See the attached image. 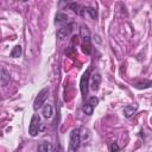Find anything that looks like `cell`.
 Returning <instances> with one entry per match:
<instances>
[{
    "mask_svg": "<svg viewBox=\"0 0 152 152\" xmlns=\"http://www.w3.org/2000/svg\"><path fill=\"white\" fill-rule=\"evenodd\" d=\"M80 34L82 38V51L86 55H90L93 52V44H91V36L89 32V28L86 25H82L80 28Z\"/></svg>",
    "mask_w": 152,
    "mask_h": 152,
    "instance_id": "1",
    "label": "cell"
},
{
    "mask_svg": "<svg viewBox=\"0 0 152 152\" xmlns=\"http://www.w3.org/2000/svg\"><path fill=\"white\" fill-rule=\"evenodd\" d=\"M80 146H81V128L77 127V128H74L70 133L68 152H77Z\"/></svg>",
    "mask_w": 152,
    "mask_h": 152,
    "instance_id": "2",
    "label": "cell"
},
{
    "mask_svg": "<svg viewBox=\"0 0 152 152\" xmlns=\"http://www.w3.org/2000/svg\"><path fill=\"white\" fill-rule=\"evenodd\" d=\"M90 74H91V68H88L84 74L81 77L80 81V89H81V94H82V100H86V96L88 95V90H89V81H90Z\"/></svg>",
    "mask_w": 152,
    "mask_h": 152,
    "instance_id": "3",
    "label": "cell"
},
{
    "mask_svg": "<svg viewBox=\"0 0 152 152\" xmlns=\"http://www.w3.org/2000/svg\"><path fill=\"white\" fill-rule=\"evenodd\" d=\"M42 120H40V116L38 114H34L32 118H31V121H30V126H28V133L31 137H36L39 131L42 129Z\"/></svg>",
    "mask_w": 152,
    "mask_h": 152,
    "instance_id": "4",
    "label": "cell"
},
{
    "mask_svg": "<svg viewBox=\"0 0 152 152\" xmlns=\"http://www.w3.org/2000/svg\"><path fill=\"white\" fill-rule=\"evenodd\" d=\"M49 96V88H43L38 95L36 96L34 99V102H33V109L34 110H38L39 108H43V106L45 104V101Z\"/></svg>",
    "mask_w": 152,
    "mask_h": 152,
    "instance_id": "5",
    "label": "cell"
},
{
    "mask_svg": "<svg viewBox=\"0 0 152 152\" xmlns=\"http://www.w3.org/2000/svg\"><path fill=\"white\" fill-rule=\"evenodd\" d=\"M97 103H99V99H97L96 96L89 97V99L83 103V106H82V112H83L84 114H87V115H91L93 112H94V109H95V107L97 106Z\"/></svg>",
    "mask_w": 152,
    "mask_h": 152,
    "instance_id": "6",
    "label": "cell"
},
{
    "mask_svg": "<svg viewBox=\"0 0 152 152\" xmlns=\"http://www.w3.org/2000/svg\"><path fill=\"white\" fill-rule=\"evenodd\" d=\"M74 27H75V23H68L66 25H63L62 27H59L57 30V38L59 40L65 39L66 37H69L72 33Z\"/></svg>",
    "mask_w": 152,
    "mask_h": 152,
    "instance_id": "7",
    "label": "cell"
},
{
    "mask_svg": "<svg viewBox=\"0 0 152 152\" xmlns=\"http://www.w3.org/2000/svg\"><path fill=\"white\" fill-rule=\"evenodd\" d=\"M65 7H68L69 10H71L72 12H75L77 15L83 17L86 13V6H82L77 2H65Z\"/></svg>",
    "mask_w": 152,
    "mask_h": 152,
    "instance_id": "8",
    "label": "cell"
},
{
    "mask_svg": "<svg viewBox=\"0 0 152 152\" xmlns=\"http://www.w3.org/2000/svg\"><path fill=\"white\" fill-rule=\"evenodd\" d=\"M100 84H101V75L99 72H95L90 76V88L94 91H97L100 89Z\"/></svg>",
    "mask_w": 152,
    "mask_h": 152,
    "instance_id": "9",
    "label": "cell"
},
{
    "mask_svg": "<svg viewBox=\"0 0 152 152\" xmlns=\"http://www.w3.org/2000/svg\"><path fill=\"white\" fill-rule=\"evenodd\" d=\"M137 110H138L137 106L127 104V106H125L124 109H122V112H124V116L127 118V119H131V118H133V116L137 114Z\"/></svg>",
    "mask_w": 152,
    "mask_h": 152,
    "instance_id": "10",
    "label": "cell"
},
{
    "mask_svg": "<svg viewBox=\"0 0 152 152\" xmlns=\"http://www.w3.org/2000/svg\"><path fill=\"white\" fill-rule=\"evenodd\" d=\"M68 20H69V15L66 13H64V12H57L55 14V24L56 25L64 24V23L68 24Z\"/></svg>",
    "mask_w": 152,
    "mask_h": 152,
    "instance_id": "11",
    "label": "cell"
},
{
    "mask_svg": "<svg viewBox=\"0 0 152 152\" xmlns=\"http://www.w3.org/2000/svg\"><path fill=\"white\" fill-rule=\"evenodd\" d=\"M42 115L45 119H51L53 115V107L50 103H45L42 108Z\"/></svg>",
    "mask_w": 152,
    "mask_h": 152,
    "instance_id": "12",
    "label": "cell"
},
{
    "mask_svg": "<svg viewBox=\"0 0 152 152\" xmlns=\"http://www.w3.org/2000/svg\"><path fill=\"white\" fill-rule=\"evenodd\" d=\"M10 72L5 69V68H1V75H0V82H1V86L2 87H6L8 83H10Z\"/></svg>",
    "mask_w": 152,
    "mask_h": 152,
    "instance_id": "13",
    "label": "cell"
},
{
    "mask_svg": "<svg viewBox=\"0 0 152 152\" xmlns=\"http://www.w3.org/2000/svg\"><path fill=\"white\" fill-rule=\"evenodd\" d=\"M51 150L52 145L49 141H42L37 147V152H51Z\"/></svg>",
    "mask_w": 152,
    "mask_h": 152,
    "instance_id": "14",
    "label": "cell"
},
{
    "mask_svg": "<svg viewBox=\"0 0 152 152\" xmlns=\"http://www.w3.org/2000/svg\"><path fill=\"white\" fill-rule=\"evenodd\" d=\"M21 53H23V48H21V45H15V46L11 50L10 56H11L12 58H19V57L21 56Z\"/></svg>",
    "mask_w": 152,
    "mask_h": 152,
    "instance_id": "15",
    "label": "cell"
},
{
    "mask_svg": "<svg viewBox=\"0 0 152 152\" xmlns=\"http://www.w3.org/2000/svg\"><path fill=\"white\" fill-rule=\"evenodd\" d=\"M150 87H152V80H145V81H141L134 84V88L137 89H147Z\"/></svg>",
    "mask_w": 152,
    "mask_h": 152,
    "instance_id": "16",
    "label": "cell"
},
{
    "mask_svg": "<svg viewBox=\"0 0 152 152\" xmlns=\"http://www.w3.org/2000/svg\"><path fill=\"white\" fill-rule=\"evenodd\" d=\"M86 12L90 15V18H91L93 20H96V19H97V11H96V8H94V7H91V6H87V7H86Z\"/></svg>",
    "mask_w": 152,
    "mask_h": 152,
    "instance_id": "17",
    "label": "cell"
},
{
    "mask_svg": "<svg viewBox=\"0 0 152 152\" xmlns=\"http://www.w3.org/2000/svg\"><path fill=\"white\" fill-rule=\"evenodd\" d=\"M108 147H109V152H120V146H119L118 142H115V141L110 142Z\"/></svg>",
    "mask_w": 152,
    "mask_h": 152,
    "instance_id": "18",
    "label": "cell"
},
{
    "mask_svg": "<svg viewBox=\"0 0 152 152\" xmlns=\"http://www.w3.org/2000/svg\"><path fill=\"white\" fill-rule=\"evenodd\" d=\"M52 152H64V151H63V148H62V146H61V145H57V146L52 150Z\"/></svg>",
    "mask_w": 152,
    "mask_h": 152,
    "instance_id": "19",
    "label": "cell"
}]
</instances>
